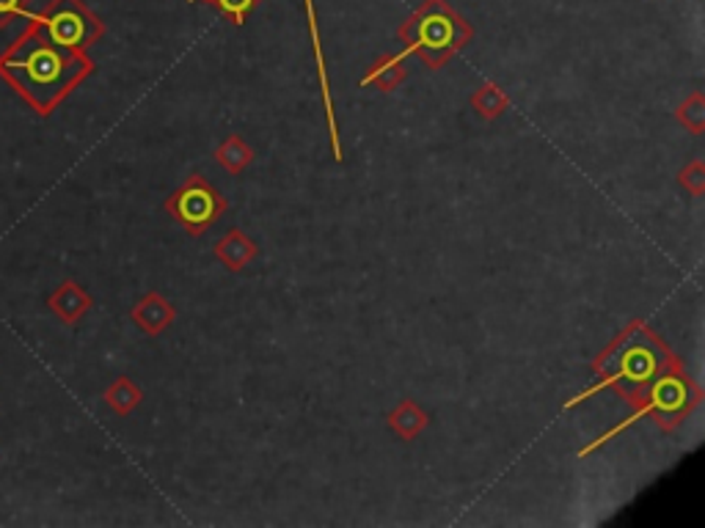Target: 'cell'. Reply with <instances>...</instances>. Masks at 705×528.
Listing matches in <instances>:
<instances>
[{
    "label": "cell",
    "instance_id": "cell-13",
    "mask_svg": "<svg viewBox=\"0 0 705 528\" xmlns=\"http://www.w3.org/2000/svg\"><path fill=\"white\" fill-rule=\"evenodd\" d=\"M251 160H253V152L246 147V143H243V138H237V136L226 138V141L218 147V163L224 165V168H230L232 174H237V171L246 168Z\"/></svg>",
    "mask_w": 705,
    "mask_h": 528
},
{
    "label": "cell",
    "instance_id": "cell-16",
    "mask_svg": "<svg viewBox=\"0 0 705 528\" xmlns=\"http://www.w3.org/2000/svg\"><path fill=\"white\" fill-rule=\"evenodd\" d=\"M207 3H212L215 9H221L226 17H232V23L235 25H243L246 23L248 14L253 12V7H257L259 0H207Z\"/></svg>",
    "mask_w": 705,
    "mask_h": 528
},
{
    "label": "cell",
    "instance_id": "cell-3",
    "mask_svg": "<svg viewBox=\"0 0 705 528\" xmlns=\"http://www.w3.org/2000/svg\"><path fill=\"white\" fill-rule=\"evenodd\" d=\"M30 23L53 45L72 53H86L106 34V23L83 0H48Z\"/></svg>",
    "mask_w": 705,
    "mask_h": 528
},
{
    "label": "cell",
    "instance_id": "cell-6",
    "mask_svg": "<svg viewBox=\"0 0 705 528\" xmlns=\"http://www.w3.org/2000/svg\"><path fill=\"white\" fill-rule=\"evenodd\" d=\"M171 319H174V309H171V305L165 303L158 292H149L147 298H144L141 303L133 309V323H136L138 328L149 336H158L160 330L171 323Z\"/></svg>",
    "mask_w": 705,
    "mask_h": 528
},
{
    "label": "cell",
    "instance_id": "cell-14",
    "mask_svg": "<svg viewBox=\"0 0 705 528\" xmlns=\"http://www.w3.org/2000/svg\"><path fill=\"white\" fill-rule=\"evenodd\" d=\"M678 122H681L687 129H692L694 136H697V133H703V127H705V100H703V95L689 97V100L683 102L681 108H678Z\"/></svg>",
    "mask_w": 705,
    "mask_h": 528
},
{
    "label": "cell",
    "instance_id": "cell-1",
    "mask_svg": "<svg viewBox=\"0 0 705 528\" xmlns=\"http://www.w3.org/2000/svg\"><path fill=\"white\" fill-rule=\"evenodd\" d=\"M91 72L95 61L86 53L59 48L34 23L0 53V80L41 118H48Z\"/></svg>",
    "mask_w": 705,
    "mask_h": 528
},
{
    "label": "cell",
    "instance_id": "cell-8",
    "mask_svg": "<svg viewBox=\"0 0 705 528\" xmlns=\"http://www.w3.org/2000/svg\"><path fill=\"white\" fill-rule=\"evenodd\" d=\"M406 80V55H386L378 61L364 77V86H378L381 91H392L397 83Z\"/></svg>",
    "mask_w": 705,
    "mask_h": 528
},
{
    "label": "cell",
    "instance_id": "cell-15",
    "mask_svg": "<svg viewBox=\"0 0 705 528\" xmlns=\"http://www.w3.org/2000/svg\"><path fill=\"white\" fill-rule=\"evenodd\" d=\"M653 405L658 411H678L683 405V388L678 380H665L653 393Z\"/></svg>",
    "mask_w": 705,
    "mask_h": 528
},
{
    "label": "cell",
    "instance_id": "cell-12",
    "mask_svg": "<svg viewBox=\"0 0 705 528\" xmlns=\"http://www.w3.org/2000/svg\"><path fill=\"white\" fill-rule=\"evenodd\" d=\"M306 12H309V30L314 36V53H318V66H320V80H323V97H325V111H329V122H331V138H334V152L339 158V143H336V124H334V105H331V95H329V80H325V66H323V53H320V34H318V17H314V3L312 0H304Z\"/></svg>",
    "mask_w": 705,
    "mask_h": 528
},
{
    "label": "cell",
    "instance_id": "cell-9",
    "mask_svg": "<svg viewBox=\"0 0 705 528\" xmlns=\"http://www.w3.org/2000/svg\"><path fill=\"white\" fill-rule=\"evenodd\" d=\"M106 402L113 413H119V416H129V413L138 407V402H141V388L129 380V377H119V380H113L111 388L106 391Z\"/></svg>",
    "mask_w": 705,
    "mask_h": 528
},
{
    "label": "cell",
    "instance_id": "cell-7",
    "mask_svg": "<svg viewBox=\"0 0 705 528\" xmlns=\"http://www.w3.org/2000/svg\"><path fill=\"white\" fill-rule=\"evenodd\" d=\"M253 253H257V248H253V242L248 240L246 235H240V231H230V235L218 242L215 248V256L221 259L230 271H240V267H246V264L253 259Z\"/></svg>",
    "mask_w": 705,
    "mask_h": 528
},
{
    "label": "cell",
    "instance_id": "cell-5",
    "mask_svg": "<svg viewBox=\"0 0 705 528\" xmlns=\"http://www.w3.org/2000/svg\"><path fill=\"white\" fill-rule=\"evenodd\" d=\"M95 305L91 294L81 287L77 281H61L55 292L48 298V309L66 325H75L83 319V314Z\"/></svg>",
    "mask_w": 705,
    "mask_h": 528
},
{
    "label": "cell",
    "instance_id": "cell-4",
    "mask_svg": "<svg viewBox=\"0 0 705 528\" xmlns=\"http://www.w3.org/2000/svg\"><path fill=\"white\" fill-rule=\"evenodd\" d=\"M169 210L171 215L180 217L190 231H205L212 217L224 210V199H218L215 190H212L201 176H194L180 193L171 196Z\"/></svg>",
    "mask_w": 705,
    "mask_h": 528
},
{
    "label": "cell",
    "instance_id": "cell-2",
    "mask_svg": "<svg viewBox=\"0 0 705 528\" xmlns=\"http://www.w3.org/2000/svg\"><path fill=\"white\" fill-rule=\"evenodd\" d=\"M406 53H417L430 66H441L471 41V25L466 23L447 0H424L400 28Z\"/></svg>",
    "mask_w": 705,
    "mask_h": 528
},
{
    "label": "cell",
    "instance_id": "cell-11",
    "mask_svg": "<svg viewBox=\"0 0 705 528\" xmlns=\"http://www.w3.org/2000/svg\"><path fill=\"white\" fill-rule=\"evenodd\" d=\"M471 105L477 108V113L485 118H496L507 108V97L496 83H485L482 88H477L471 97Z\"/></svg>",
    "mask_w": 705,
    "mask_h": 528
},
{
    "label": "cell",
    "instance_id": "cell-10",
    "mask_svg": "<svg viewBox=\"0 0 705 528\" xmlns=\"http://www.w3.org/2000/svg\"><path fill=\"white\" fill-rule=\"evenodd\" d=\"M388 424H392V429L400 435V438L411 440L424 429V424H428V413L419 411L413 402H403V405L388 416Z\"/></svg>",
    "mask_w": 705,
    "mask_h": 528
},
{
    "label": "cell",
    "instance_id": "cell-18",
    "mask_svg": "<svg viewBox=\"0 0 705 528\" xmlns=\"http://www.w3.org/2000/svg\"><path fill=\"white\" fill-rule=\"evenodd\" d=\"M678 179H681L683 188L692 190L694 196H700L705 190V165L700 163V160H694V163H689L687 168L681 171V176H678Z\"/></svg>",
    "mask_w": 705,
    "mask_h": 528
},
{
    "label": "cell",
    "instance_id": "cell-17",
    "mask_svg": "<svg viewBox=\"0 0 705 528\" xmlns=\"http://www.w3.org/2000/svg\"><path fill=\"white\" fill-rule=\"evenodd\" d=\"M34 0H0V30H7L14 20L25 17Z\"/></svg>",
    "mask_w": 705,
    "mask_h": 528
}]
</instances>
